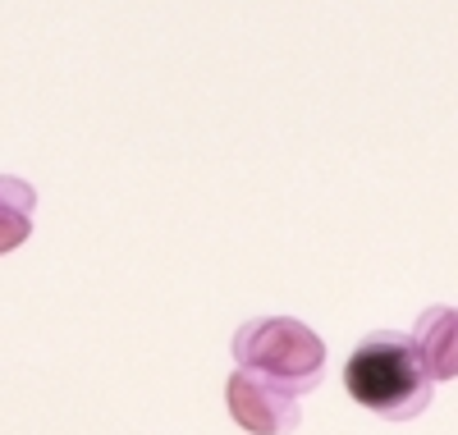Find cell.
<instances>
[{
  "mask_svg": "<svg viewBox=\"0 0 458 435\" xmlns=\"http://www.w3.org/2000/svg\"><path fill=\"white\" fill-rule=\"evenodd\" d=\"M417 353L431 371V380H454L458 376V307H427L417 316Z\"/></svg>",
  "mask_w": 458,
  "mask_h": 435,
  "instance_id": "4",
  "label": "cell"
},
{
  "mask_svg": "<svg viewBox=\"0 0 458 435\" xmlns=\"http://www.w3.org/2000/svg\"><path fill=\"white\" fill-rule=\"evenodd\" d=\"M431 371L417 353V339L412 335H399V330H376L367 335L349 367H344V389L349 399L386 422H408L417 413L431 408Z\"/></svg>",
  "mask_w": 458,
  "mask_h": 435,
  "instance_id": "1",
  "label": "cell"
},
{
  "mask_svg": "<svg viewBox=\"0 0 458 435\" xmlns=\"http://www.w3.org/2000/svg\"><path fill=\"white\" fill-rule=\"evenodd\" d=\"M234 362L289 394H312L326 376V344L293 316H257L234 335Z\"/></svg>",
  "mask_w": 458,
  "mask_h": 435,
  "instance_id": "2",
  "label": "cell"
},
{
  "mask_svg": "<svg viewBox=\"0 0 458 435\" xmlns=\"http://www.w3.org/2000/svg\"><path fill=\"white\" fill-rule=\"evenodd\" d=\"M225 404H229V417H234L248 435H289L302 422L298 394L261 380L252 371H234L225 380Z\"/></svg>",
  "mask_w": 458,
  "mask_h": 435,
  "instance_id": "3",
  "label": "cell"
},
{
  "mask_svg": "<svg viewBox=\"0 0 458 435\" xmlns=\"http://www.w3.org/2000/svg\"><path fill=\"white\" fill-rule=\"evenodd\" d=\"M32 207H37L32 183L19 179V175H0V257L28 243V234H32Z\"/></svg>",
  "mask_w": 458,
  "mask_h": 435,
  "instance_id": "5",
  "label": "cell"
}]
</instances>
